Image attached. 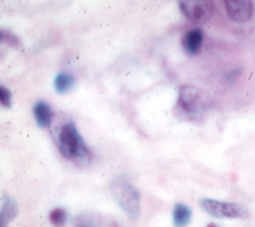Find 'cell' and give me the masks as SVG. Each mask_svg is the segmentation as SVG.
I'll return each mask as SVG.
<instances>
[{
    "label": "cell",
    "instance_id": "1",
    "mask_svg": "<svg viewBox=\"0 0 255 227\" xmlns=\"http://www.w3.org/2000/svg\"><path fill=\"white\" fill-rule=\"evenodd\" d=\"M58 148L64 157L81 165L90 158V152L73 122L65 124L60 130Z\"/></svg>",
    "mask_w": 255,
    "mask_h": 227
},
{
    "label": "cell",
    "instance_id": "2",
    "mask_svg": "<svg viewBox=\"0 0 255 227\" xmlns=\"http://www.w3.org/2000/svg\"><path fill=\"white\" fill-rule=\"evenodd\" d=\"M111 190L115 200L121 208L131 218L136 220L141 212V195L139 191L124 176L113 180Z\"/></svg>",
    "mask_w": 255,
    "mask_h": 227
},
{
    "label": "cell",
    "instance_id": "3",
    "mask_svg": "<svg viewBox=\"0 0 255 227\" xmlns=\"http://www.w3.org/2000/svg\"><path fill=\"white\" fill-rule=\"evenodd\" d=\"M177 107L180 112L189 119H198L205 113L208 103L201 89L183 85L179 88Z\"/></svg>",
    "mask_w": 255,
    "mask_h": 227
},
{
    "label": "cell",
    "instance_id": "4",
    "mask_svg": "<svg viewBox=\"0 0 255 227\" xmlns=\"http://www.w3.org/2000/svg\"><path fill=\"white\" fill-rule=\"evenodd\" d=\"M200 205L205 212L217 218L245 219L249 217L248 208L237 203L221 202L213 199H203L200 201Z\"/></svg>",
    "mask_w": 255,
    "mask_h": 227
},
{
    "label": "cell",
    "instance_id": "5",
    "mask_svg": "<svg viewBox=\"0 0 255 227\" xmlns=\"http://www.w3.org/2000/svg\"><path fill=\"white\" fill-rule=\"evenodd\" d=\"M179 7L182 14L189 21L198 24L208 22L215 13V4L211 0L180 1Z\"/></svg>",
    "mask_w": 255,
    "mask_h": 227
},
{
    "label": "cell",
    "instance_id": "6",
    "mask_svg": "<svg viewBox=\"0 0 255 227\" xmlns=\"http://www.w3.org/2000/svg\"><path fill=\"white\" fill-rule=\"evenodd\" d=\"M224 4L228 16L236 22H246L253 16L254 6L250 0H227Z\"/></svg>",
    "mask_w": 255,
    "mask_h": 227
},
{
    "label": "cell",
    "instance_id": "7",
    "mask_svg": "<svg viewBox=\"0 0 255 227\" xmlns=\"http://www.w3.org/2000/svg\"><path fill=\"white\" fill-rule=\"evenodd\" d=\"M204 31L201 28H193L185 32L181 43L183 49L190 55L197 54L203 45Z\"/></svg>",
    "mask_w": 255,
    "mask_h": 227
},
{
    "label": "cell",
    "instance_id": "8",
    "mask_svg": "<svg viewBox=\"0 0 255 227\" xmlns=\"http://www.w3.org/2000/svg\"><path fill=\"white\" fill-rule=\"evenodd\" d=\"M34 116L36 118V121L41 128H48L50 127L53 119V112L50 108V106L44 102L39 101L35 104L34 109Z\"/></svg>",
    "mask_w": 255,
    "mask_h": 227
},
{
    "label": "cell",
    "instance_id": "9",
    "mask_svg": "<svg viewBox=\"0 0 255 227\" xmlns=\"http://www.w3.org/2000/svg\"><path fill=\"white\" fill-rule=\"evenodd\" d=\"M17 213L18 207L16 202L12 198L4 196L1 207V214H0V219H1L0 227H7L9 223L17 216Z\"/></svg>",
    "mask_w": 255,
    "mask_h": 227
},
{
    "label": "cell",
    "instance_id": "10",
    "mask_svg": "<svg viewBox=\"0 0 255 227\" xmlns=\"http://www.w3.org/2000/svg\"><path fill=\"white\" fill-rule=\"evenodd\" d=\"M191 220V210L188 206L177 203L173 209L174 227H186Z\"/></svg>",
    "mask_w": 255,
    "mask_h": 227
},
{
    "label": "cell",
    "instance_id": "11",
    "mask_svg": "<svg viewBox=\"0 0 255 227\" xmlns=\"http://www.w3.org/2000/svg\"><path fill=\"white\" fill-rule=\"evenodd\" d=\"M75 84L74 77L69 73H59L54 80V86L58 93L65 94L69 92Z\"/></svg>",
    "mask_w": 255,
    "mask_h": 227
},
{
    "label": "cell",
    "instance_id": "12",
    "mask_svg": "<svg viewBox=\"0 0 255 227\" xmlns=\"http://www.w3.org/2000/svg\"><path fill=\"white\" fill-rule=\"evenodd\" d=\"M74 227H103L101 219L92 213H82L75 217Z\"/></svg>",
    "mask_w": 255,
    "mask_h": 227
},
{
    "label": "cell",
    "instance_id": "13",
    "mask_svg": "<svg viewBox=\"0 0 255 227\" xmlns=\"http://www.w3.org/2000/svg\"><path fill=\"white\" fill-rule=\"evenodd\" d=\"M49 219L55 227H63L67 220V212L63 208H55L51 211Z\"/></svg>",
    "mask_w": 255,
    "mask_h": 227
},
{
    "label": "cell",
    "instance_id": "14",
    "mask_svg": "<svg viewBox=\"0 0 255 227\" xmlns=\"http://www.w3.org/2000/svg\"><path fill=\"white\" fill-rule=\"evenodd\" d=\"M11 100L12 94L8 88L4 85L0 86V104L3 108H10L11 107Z\"/></svg>",
    "mask_w": 255,
    "mask_h": 227
},
{
    "label": "cell",
    "instance_id": "15",
    "mask_svg": "<svg viewBox=\"0 0 255 227\" xmlns=\"http://www.w3.org/2000/svg\"><path fill=\"white\" fill-rule=\"evenodd\" d=\"M1 39H2L3 43H5L9 46H13V47H16V48L20 46V41L18 40V38L14 34H12L11 31L2 29L1 30Z\"/></svg>",
    "mask_w": 255,
    "mask_h": 227
},
{
    "label": "cell",
    "instance_id": "16",
    "mask_svg": "<svg viewBox=\"0 0 255 227\" xmlns=\"http://www.w3.org/2000/svg\"><path fill=\"white\" fill-rule=\"evenodd\" d=\"M208 227H219L217 224H215V223H210L209 225H208Z\"/></svg>",
    "mask_w": 255,
    "mask_h": 227
},
{
    "label": "cell",
    "instance_id": "17",
    "mask_svg": "<svg viewBox=\"0 0 255 227\" xmlns=\"http://www.w3.org/2000/svg\"><path fill=\"white\" fill-rule=\"evenodd\" d=\"M113 227H121L119 224H117V223H114V225H113Z\"/></svg>",
    "mask_w": 255,
    "mask_h": 227
}]
</instances>
